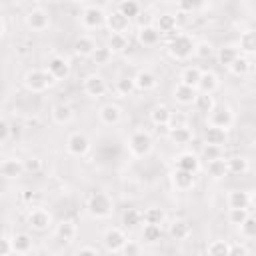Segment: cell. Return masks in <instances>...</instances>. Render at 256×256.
I'll use <instances>...</instances> for the list:
<instances>
[{
	"mask_svg": "<svg viewBox=\"0 0 256 256\" xmlns=\"http://www.w3.org/2000/svg\"><path fill=\"white\" fill-rule=\"evenodd\" d=\"M160 38H162V32L156 26H152V24H146V26H142L138 30V40L144 46H154V44L160 42Z\"/></svg>",
	"mask_w": 256,
	"mask_h": 256,
	"instance_id": "cell-19",
	"label": "cell"
},
{
	"mask_svg": "<svg viewBox=\"0 0 256 256\" xmlns=\"http://www.w3.org/2000/svg\"><path fill=\"white\" fill-rule=\"evenodd\" d=\"M162 238V224H144L142 228V240L146 244H156Z\"/></svg>",
	"mask_w": 256,
	"mask_h": 256,
	"instance_id": "cell-33",
	"label": "cell"
},
{
	"mask_svg": "<svg viewBox=\"0 0 256 256\" xmlns=\"http://www.w3.org/2000/svg\"><path fill=\"white\" fill-rule=\"evenodd\" d=\"M162 34H170V32H174L176 30V26H178V22H176V16H172V14H160L158 18H156V24H154Z\"/></svg>",
	"mask_w": 256,
	"mask_h": 256,
	"instance_id": "cell-36",
	"label": "cell"
},
{
	"mask_svg": "<svg viewBox=\"0 0 256 256\" xmlns=\"http://www.w3.org/2000/svg\"><path fill=\"white\" fill-rule=\"evenodd\" d=\"M226 202H228V208H248L252 204V194H248L246 190H232Z\"/></svg>",
	"mask_w": 256,
	"mask_h": 256,
	"instance_id": "cell-26",
	"label": "cell"
},
{
	"mask_svg": "<svg viewBox=\"0 0 256 256\" xmlns=\"http://www.w3.org/2000/svg\"><path fill=\"white\" fill-rule=\"evenodd\" d=\"M238 56H240V50H238L236 46H224V48L218 50V60H220V64L226 66V68H228Z\"/></svg>",
	"mask_w": 256,
	"mask_h": 256,
	"instance_id": "cell-38",
	"label": "cell"
},
{
	"mask_svg": "<svg viewBox=\"0 0 256 256\" xmlns=\"http://www.w3.org/2000/svg\"><path fill=\"white\" fill-rule=\"evenodd\" d=\"M194 54H196L198 58H210V56L214 54V48H212L210 42H198L196 48H194Z\"/></svg>",
	"mask_w": 256,
	"mask_h": 256,
	"instance_id": "cell-50",
	"label": "cell"
},
{
	"mask_svg": "<svg viewBox=\"0 0 256 256\" xmlns=\"http://www.w3.org/2000/svg\"><path fill=\"white\" fill-rule=\"evenodd\" d=\"M46 70L58 80H66L70 76V62L64 58V56H52L46 64Z\"/></svg>",
	"mask_w": 256,
	"mask_h": 256,
	"instance_id": "cell-13",
	"label": "cell"
},
{
	"mask_svg": "<svg viewBox=\"0 0 256 256\" xmlns=\"http://www.w3.org/2000/svg\"><path fill=\"white\" fill-rule=\"evenodd\" d=\"M206 252L210 256H226V254H230V244L226 240H212L206 246Z\"/></svg>",
	"mask_w": 256,
	"mask_h": 256,
	"instance_id": "cell-44",
	"label": "cell"
},
{
	"mask_svg": "<svg viewBox=\"0 0 256 256\" xmlns=\"http://www.w3.org/2000/svg\"><path fill=\"white\" fill-rule=\"evenodd\" d=\"M142 220H144V218H142V212H138L136 208H126V210L122 212V226H124V228H134V226H138Z\"/></svg>",
	"mask_w": 256,
	"mask_h": 256,
	"instance_id": "cell-39",
	"label": "cell"
},
{
	"mask_svg": "<svg viewBox=\"0 0 256 256\" xmlns=\"http://www.w3.org/2000/svg\"><path fill=\"white\" fill-rule=\"evenodd\" d=\"M178 124H186V116L184 114H178V112H172L170 126H178Z\"/></svg>",
	"mask_w": 256,
	"mask_h": 256,
	"instance_id": "cell-59",
	"label": "cell"
},
{
	"mask_svg": "<svg viewBox=\"0 0 256 256\" xmlns=\"http://www.w3.org/2000/svg\"><path fill=\"white\" fill-rule=\"evenodd\" d=\"M106 26H108L110 32H120V34H124V32L130 28V18L124 16L120 10H114V12H110V14L106 16Z\"/></svg>",
	"mask_w": 256,
	"mask_h": 256,
	"instance_id": "cell-17",
	"label": "cell"
},
{
	"mask_svg": "<svg viewBox=\"0 0 256 256\" xmlns=\"http://www.w3.org/2000/svg\"><path fill=\"white\" fill-rule=\"evenodd\" d=\"M96 48H98V46H96L94 38H92V36H86V34H84V36H78L76 42H74V52H76L78 56H84V58H90Z\"/></svg>",
	"mask_w": 256,
	"mask_h": 256,
	"instance_id": "cell-24",
	"label": "cell"
},
{
	"mask_svg": "<svg viewBox=\"0 0 256 256\" xmlns=\"http://www.w3.org/2000/svg\"><path fill=\"white\" fill-rule=\"evenodd\" d=\"M86 212L96 220L108 218L114 212V200L106 192H94L86 200Z\"/></svg>",
	"mask_w": 256,
	"mask_h": 256,
	"instance_id": "cell-1",
	"label": "cell"
},
{
	"mask_svg": "<svg viewBox=\"0 0 256 256\" xmlns=\"http://www.w3.org/2000/svg\"><path fill=\"white\" fill-rule=\"evenodd\" d=\"M226 162H228V174H232V176H242L250 170V164L244 156H232Z\"/></svg>",
	"mask_w": 256,
	"mask_h": 256,
	"instance_id": "cell-32",
	"label": "cell"
},
{
	"mask_svg": "<svg viewBox=\"0 0 256 256\" xmlns=\"http://www.w3.org/2000/svg\"><path fill=\"white\" fill-rule=\"evenodd\" d=\"M56 236L60 238V240H64V242H70V240H74L76 236H78V226L72 222V220H62V222H58L56 224Z\"/></svg>",
	"mask_w": 256,
	"mask_h": 256,
	"instance_id": "cell-28",
	"label": "cell"
},
{
	"mask_svg": "<svg viewBox=\"0 0 256 256\" xmlns=\"http://www.w3.org/2000/svg\"><path fill=\"white\" fill-rule=\"evenodd\" d=\"M126 242H128V236L122 228H108L102 236V244L106 252H122Z\"/></svg>",
	"mask_w": 256,
	"mask_h": 256,
	"instance_id": "cell-6",
	"label": "cell"
},
{
	"mask_svg": "<svg viewBox=\"0 0 256 256\" xmlns=\"http://www.w3.org/2000/svg\"><path fill=\"white\" fill-rule=\"evenodd\" d=\"M250 216L248 208H228V222L234 226H240Z\"/></svg>",
	"mask_w": 256,
	"mask_h": 256,
	"instance_id": "cell-48",
	"label": "cell"
},
{
	"mask_svg": "<svg viewBox=\"0 0 256 256\" xmlns=\"http://www.w3.org/2000/svg\"><path fill=\"white\" fill-rule=\"evenodd\" d=\"M200 76H202V70H200L198 66H186V68L180 72V82H184V84H188V86L198 88Z\"/></svg>",
	"mask_w": 256,
	"mask_h": 256,
	"instance_id": "cell-35",
	"label": "cell"
},
{
	"mask_svg": "<svg viewBox=\"0 0 256 256\" xmlns=\"http://www.w3.org/2000/svg\"><path fill=\"white\" fill-rule=\"evenodd\" d=\"M170 182L178 192H188L194 188L196 184V172L190 170H182V168H174L170 174Z\"/></svg>",
	"mask_w": 256,
	"mask_h": 256,
	"instance_id": "cell-9",
	"label": "cell"
},
{
	"mask_svg": "<svg viewBox=\"0 0 256 256\" xmlns=\"http://www.w3.org/2000/svg\"><path fill=\"white\" fill-rule=\"evenodd\" d=\"M140 252H142V244L132 242V240H128L122 248V254H126V256H134V254H140Z\"/></svg>",
	"mask_w": 256,
	"mask_h": 256,
	"instance_id": "cell-54",
	"label": "cell"
},
{
	"mask_svg": "<svg viewBox=\"0 0 256 256\" xmlns=\"http://www.w3.org/2000/svg\"><path fill=\"white\" fill-rule=\"evenodd\" d=\"M228 140V134L224 128L218 126H208L204 130V144H214V146H224Z\"/></svg>",
	"mask_w": 256,
	"mask_h": 256,
	"instance_id": "cell-25",
	"label": "cell"
},
{
	"mask_svg": "<svg viewBox=\"0 0 256 256\" xmlns=\"http://www.w3.org/2000/svg\"><path fill=\"white\" fill-rule=\"evenodd\" d=\"M206 170L210 174V178L214 180H220L224 176H228V162L224 158H216V160H210L206 162Z\"/></svg>",
	"mask_w": 256,
	"mask_h": 256,
	"instance_id": "cell-31",
	"label": "cell"
},
{
	"mask_svg": "<svg viewBox=\"0 0 256 256\" xmlns=\"http://www.w3.org/2000/svg\"><path fill=\"white\" fill-rule=\"evenodd\" d=\"M238 228H240V234L244 238H256V218L254 216H248Z\"/></svg>",
	"mask_w": 256,
	"mask_h": 256,
	"instance_id": "cell-49",
	"label": "cell"
},
{
	"mask_svg": "<svg viewBox=\"0 0 256 256\" xmlns=\"http://www.w3.org/2000/svg\"><path fill=\"white\" fill-rule=\"evenodd\" d=\"M82 88H84L86 96H90V98H102V96L108 92V84H106V80H104L102 76H98V74H90V76H86Z\"/></svg>",
	"mask_w": 256,
	"mask_h": 256,
	"instance_id": "cell-12",
	"label": "cell"
},
{
	"mask_svg": "<svg viewBox=\"0 0 256 256\" xmlns=\"http://www.w3.org/2000/svg\"><path fill=\"white\" fill-rule=\"evenodd\" d=\"M142 218H144V222H148V224H162L164 218H166V214H164L162 208L150 206V208H146V210L142 212Z\"/></svg>",
	"mask_w": 256,
	"mask_h": 256,
	"instance_id": "cell-41",
	"label": "cell"
},
{
	"mask_svg": "<svg viewBox=\"0 0 256 256\" xmlns=\"http://www.w3.org/2000/svg\"><path fill=\"white\" fill-rule=\"evenodd\" d=\"M134 82H136V90L148 92V90H154V88H156L158 78H156V74L150 72V70H140V72L134 76Z\"/></svg>",
	"mask_w": 256,
	"mask_h": 256,
	"instance_id": "cell-20",
	"label": "cell"
},
{
	"mask_svg": "<svg viewBox=\"0 0 256 256\" xmlns=\"http://www.w3.org/2000/svg\"><path fill=\"white\" fill-rule=\"evenodd\" d=\"M76 254H78V256H84V254L96 256V254H98V248H96V246H80V248L76 250Z\"/></svg>",
	"mask_w": 256,
	"mask_h": 256,
	"instance_id": "cell-58",
	"label": "cell"
},
{
	"mask_svg": "<svg viewBox=\"0 0 256 256\" xmlns=\"http://www.w3.org/2000/svg\"><path fill=\"white\" fill-rule=\"evenodd\" d=\"M134 90H136V82H134V78H130V76H124V78H120V80L116 82V92H118L120 96H132Z\"/></svg>",
	"mask_w": 256,
	"mask_h": 256,
	"instance_id": "cell-45",
	"label": "cell"
},
{
	"mask_svg": "<svg viewBox=\"0 0 256 256\" xmlns=\"http://www.w3.org/2000/svg\"><path fill=\"white\" fill-rule=\"evenodd\" d=\"M118 10H120L124 16H128L130 20H132L134 16H138V14H140V6H138V2H136V0H122V2L118 4Z\"/></svg>",
	"mask_w": 256,
	"mask_h": 256,
	"instance_id": "cell-46",
	"label": "cell"
},
{
	"mask_svg": "<svg viewBox=\"0 0 256 256\" xmlns=\"http://www.w3.org/2000/svg\"><path fill=\"white\" fill-rule=\"evenodd\" d=\"M200 158L210 162V160H216V158H222V146H214V144H204L202 150H200Z\"/></svg>",
	"mask_w": 256,
	"mask_h": 256,
	"instance_id": "cell-47",
	"label": "cell"
},
{
	"mask_svg": "<svg viewBox=\"0 0 256 256\" xmlns=\"http://www.w3.org/2000/svg\"><path fill=\"white\" fill-rule=\"evenodd\" d=\"M10 132H12V126L8 124V120H6V118H2V120H0V142H2V144H6V142H8Z\"/></svg>",
	"mask_w": 256,
	"mask_h": 256,
	"instance_id": "cell-55",
	"label": "cell"
},
{
	"mask_svg": "<svg viewBox=\"0 0 256 256\" xmlns=\"http://www.w3.org/2000/svg\"><path fill=\"white\" fill-rule=\"evenodd\" d=\"M252 204H254V206H256V192H254V194H252Z\"/></svg>",
	"mask_w": 256,
	"mask_h": 256,
	"instance_id": "cell-60",
	"label": "cell"
},
{
	"mask_svg": "<svg viewBox=\"0 0 256 256\" xmlns=\"http://www.w3.org/2000/svg\"><path fill=\"white\" fill-rule=\"evenodd\" d=\"M204 4V0H178V6L182 12H194Z\"/></svg>",
	"mask_w": 256,
	"mask_h": 256,
	"instance_id": "cell-53",
	"label": "cell"
},
{
	"mask_svg": "<svg viewBox=\"0 0 256 256\" xmlns=\"http://www.w3.org/2000/svg\"><path fill=\"white\" fill-rule=\"evenodd\" d=\"M172 96H174V100H176L178 104L188 106V104H194V100H196V96H198V88L188 86V84H184V82H178V84L174 86V90H172Z\"/></svg>",
	"mask_w": 256,
	"mask_h": 256,
	"instance_id": "cell-14",
	"label": "cell"
},
{
	"mask_svg": "<svg viewBox=\"0 0 256 256\" xmlns=\"http://www.w3.org/2000/svg\"><path fill=\"white\" fill-rule=\"evenodd\" d=\"M24 202H28V204H32V208L34 206H38L40 202H42V194H38V192H24Z\"/></svg>",
	"mask_w": 256,
	"mask_h": 256,
	"instance_id": "cell-56",
	"label": "cell"
},
{
	"mask_svg": "<svg viewBox=\"0 0 256 256\" xmlns=\"http://www.w3.org/2000/svg\"><path fill=\"white\" fill-rule=\"evenodd\" d=\"M72 118H74V108H72L70 104L60 102V104H56V106L52 108V120H54L56 124H60V126L70 124Z\"/></svg>",
	"mask_w": 256,
	"mask_h": 256,
	"instance_id": "cell-21",
	"label": "cell"
},
{
	"mask_svg": "<svg viewBox=\"0 0 256 256\" xmlns=\"http://www.w3.org/2000/svg\"><path fill=\"white\" fill-rule=\"evenodd\" d=\"M98 118H100V122L104 126H116L122 120V110L116 104H104L98 110Z\"/></svg>",
	"mask_w": 256,
	"mask_h": 256,
	"instance_id": "cell-16",
	"label": "cell"
},
{
	"mask_svg": "<svg viewBox=\"0 0 256 256\" xmlns=\"http://www.w3.org/2000/svg\"><path fill=\"white\" fill-rule=\"evenodd\" d=\"M26 26L34 32H42L50 26V16L44 8H32L26 12Z\"/></svg>",
	"mask_w": 256,
	"mask_h": 256,
	"instance_id": "cell-11",
	"label": "cell"
},
{
	"mask_svg": "<svg viewBox=\"0 0 256 256\" xmlns=\"http://www.w3.org/2000/svg\"><path fill=\"white\" fill-rule=\"evenodd\" d=\"M238 48H240L244 54H256V30H246V32H242L240 42H238Z\"/></svg>",
	"mask_w": 256,
	"mask_h": 256,
	"instance_id": "cell-34",
	"label": "cell"
},
{
	"mask_svg": "<svg viewBox=\"0 0 256 256\" xmlns=\"http://www.w3.org/2000/svg\"><path fill=\"white\" fill-rule=\"evenodd\" d=\"M112 54H114V52H112V48L106 44V46H98L90 58H92V62H94V64L104 66V64H108V62L112 60Z\"/></svg>",
	"mask_w": 256,
	"mask_h": 256,
	"instance_id": "cell-40",
	"label": "cell"
},
{
	"mask_svg": "<svg viewBox=\"0 0 256 256\" xmlns=\"http://www.w3.org/2000/svg\"><path fill=\"white\" fill-rule=\"evenodd\" d=\"M24 170L26 172H32V174H38L42 170V160L38 156H30L24 160Z\"/></svg>",
	"mask_w": 256,
	"mask_h": 256,
	"instance_id": "cell-51",
	"label": "cell"
},
{
	"mask_svg": "<svg viewBox=\"0 0 256 256\" xmlns=\"http://www.w3.org/2000/svg\"><path fill=\"white\" fill-rule=\"evenodd\" d=\"M234 122V112L228 106H214L208 114H206V124L208 126H218L228 130Z\"/></svg>",
	"mask_w": 256,
	"mask_h": 256,
	"instance_id": "cell-5",
	"label": "cell"
},
{
	"mask_svg": "<svg viewBox=\"0 0 256 256\" xmlns=\"http://www.w3.org/2000/svg\"><path fill=\"white\" fill-rule=\"evenodd\" d=\"M12 246H14V254H28L34 248V240L26 232H16L12 236Z\"/></svg>",
	"mask_w": 256,
	"mask_h": 256,
	"instance_id": "cell-23",
	"label": "cell"
},
{
	"mask_svg": "<svg viewBox=\"0 0 256 256\" xmlns=\"http://www.w3.org/2000/svg\"><path fill=\"white\" fill-rule=\"evenodd\" d=\"M194 40L186 34H174L170 40H168V54L174 58V60H186L194 54Z\"/></svg>",
	"mask_w": 256,
	"mask_h": 256,
	"instance_id": "cell-3",
	"label": "cell"
},
{
	"mask_svg": "<svg viewBox=\"0 0 256 256\" xmlns=\"http://www.w3.org/2000/svg\"><path fill=\"white\" fill-rule=\"evenodd\" d=\"M24 160H18V158H6L2 160L0 164V174L8 180H14V178H20L24 174Z\"/></svg>",
	"mask_w": 256,
	"mask_h": 256,
	"instance_id": "cell-15",
	"label": "cell"
},
{
	"mask_svg": "<svg viewBox=\"0 0 256 256\" xmlns=\"http://www.w3.org/2000/svg\"><path fill=\"white\" fill-rule=\"evenodd\" d=\"M28 226L36 232H46L52 226V214L40 206H34L28 214Z\"/></svg>",
	"mask_w": 256,
	"mask_h": 256,
	"instance_id": "cell-10",
	"label": "cell"
},
{
	"mask_svg": "<svg viewBox=\"0 0 256 256\" xmlns=\"http://www.w3.org/2000/svg\"><path fill=\"white\" fill-rule=\"evenodd\" d=\"M108 46L112 48V52H124V50L128 48V38H126V34L112 32L110 38H108Z\"/></svg>",
	"mask_w": 256,
	"mask_h": 256,
	"instance_id": "cell-43",
	"label": "cell"
},
{
	"mask_svg": "<svg viewBox=\"0 0 256 256\" xmlns=\"http://www.w3.org/2000/svg\"><path fill=\"white\" fill-rule=\"evenodd\" d=\"M218 86H220V82H218V76L214 72H202L200 82H198V92L214 94L218 90Z\"/></svg>",
	"mask_w": 256,
	"mask_h": 256,
	"instance_id": "cell-30",
	"label": "cell"
},
{
	"mask_svg": "<svg viewBox=\"0 0 256 256\" xmlns=\"http://www.w3.org/2000/svg\"><path fill=\"white\" fill-rule=\"evenodd\" d=\"M194 106H196V110H198V112L208 114V112L216 106V102H214V96H212V94L198 92V96H196V100H194Z\"/></svg>",
	"mask_w": 256,
	"mask_h": 256,
	"instance_id": "cell-37",
	"label": "cell"
},
{
	"mask_svg": "<svg viewBox=\"0 0 256 256\" xmlns=\"http://www.w3.org/2000/svg\"><path fill=\"white\" fill-rule=\"evenodd\" d=\"M228 70H230L234 76H246V74L250 72V60H248L246 56H238V58L228 66Z\"/></svg>",
	"mask_w": 256,
	"mask_h": 256,
	"instance_id": "cell-42",
	"label": "cell"
},
{
	"mask_svg": "<svg viewBox=\"0 0 256 256\" xmlns=\"http://www.w3.org/2000/svg\"><path fill=\"white\" fill-rule=\"evenodd\" d=\"M24 86H26V90H30V92H44L46 88H50L52 84H56V78L44 68H32V70H28L26 74H24Z\"/></svg>",
	"mask_w": 256,
	"mask_h": 256,
	"instance_id": "cell-2",
	"label": "cell"
},
{
	"mask_svg": "<svg viewBox=\"0 0 256 256\" xmlns=\"http://www.w3.org/2000/svg\"><path fill=\"white\" fill-rule=\"evenodd\" d=\"M66 150L72 156H86L90 152V138L84 132H72L66 138Z\"/></svg>",
	"mask_w": 256,
	"mask_h": 256,
	"instance_id": "cell-8",
	"label": "cell"
},
{
	"mask_svg": "<svg viewBox=\"0 0 256 256\" xmlns=\"http://www.w3.org/2000/svg\"><path fill=\"white\" fill-rule=\"evenodd\" d=\"M168 138L176 144V146H186L192 140V130L188 128V124H178V126H170Z\"/></svg>",
	"mask_w": 256,
	"mask_h": 256,
	"instance_id": "cell-18",
	"label": "cell"
},
{
	"mask_svg": "<svg viewBox=\"0 0 256 256\" xmlns=\"http://www.w3.org/2000/svg\"><path fill=\"white\" fill-rule=\"evenodd\" d=\"M230 254H250V248L242 242H236V244H230Z\"/></svg>",
	"mask_w": 256,
	"mask_h": 256,
	"instance_id": "cell-57",
	"label": "cell"
},
{
	"mask_svg": "<svg viewBox=\"0 0 256 256\" xmlns=\"http://www.w3.org/2000/svg\"><path fill=\"white\" fill-rule=\"evenodd\" d=\"M170 118H172V110L164 104H156L150 110V122L154 126H170Z\"/></svg>",
	"mask_w": 256,
	"mask_h": 256,
	"instance_id": "cell-22",
	"label": "cell"
},
{
	"mask_svg": "<svg viewBox=\"0 0 256 256\" xmlns=\"http://www.w3.org/2000/svg\"><path fill=\"white\" fill-rule=\"evenodd\" d=\"M106 16H108V14H106L100 6H86V8L82 10L80 20H82V26H84V28L96 30V28H100V26L106 24Z\"/></svg>",
	"mask_w": 256,
	"mask_h": 256,
	"instance_id": "cell-7",
	"label": "cell"
},
{
	"mask_svg": "<svg viewBox=\"0 0 256 256\" xmlns=\"http://www.w3.org/2000/svg\"><path fill=\"white\" fill-rule=\"evenodd\" d=\"M152 146H154L152 136H150L146 130H136V132H132L130 138H128V148H130V152H132L136 158L148 156V154L152 152Z\"/></svg>",
	"mask_w": 256,
	"mask_h": 256,
	"instance_id": "cell-4",
	"label": "cell"
},
{
	"mask_svg": "<svg viewBox=\"0 0 256 256\" xmlns=\"http://www.w3.org/2000/svg\"><path fill=\"white\" fill-rule=\"evenodd\" d=\"M170 236H172V240H186L190 234H192V226H190V222L188 220H182V218H178V220H174L172 224H170Z\"/></svg>",
	"mask_w": 256,
	"mask_h": 256,
	"instance_id": "cell-27",
	"label": "cell"
},
{
	"mask_svg": "<svg viewBox=\"0 0 256 256\" xmlns=\"http://www.w3.org/2000/svg\"><path fill=\"white\" fill-rule=\"evenodd\" d=\"M14 254V246H12V236L4 234L0 240V256H10Z\"/></svg>",
	"mask_w": 256,
	"mask_h": 256,
	"instance_id": "cell-52",
	"label": "cell"
},
{
	"mask_svg": "<svg viewBox=\"0 0 256 256\" xmlns=\"http://www.w3.org/2000/svg\"><path fill=\"white\" fill-rule=\"evenodd\" d=\"M176 168L182 170H190V172H198L200 170V158L194 152H182L176 158Z\"/></svg>",
	"mask_w": 256,
	"mask_h": 256,
	"instance_id": "cell-29",
	"label": "cell"
}]
</instances>
